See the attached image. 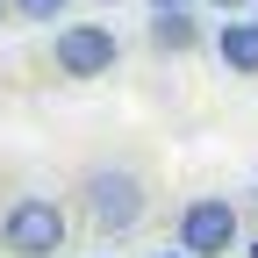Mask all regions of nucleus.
<instances>
[{
    "instance_id": "8",
    "label": "nucleus",
    "mask_w": 258,
    "mask_h": 258,
    "mask_svg": "<svg viewBox=\"0 0 258 258\" xmlns=\"http://www.w3.org/2000/svg\"><path fill=\"white\" fill-rule=\"evenodd\" d=\"M201 8H215V15H237V8H251V0H201Z\"/></svg>"
},
{
    "instance_id": "4",
    "label": "nucleus",
    "mask_w": 258,
    "mask_h": 258,
    "mask_svg": "<svg viewBox=\"0 0 258 258\" xmlns=\"http://www.w3.org/2000/svg\"><path fill=\"white\" fill-rule=\"evenodd\" d=\"M172 244L186 258H230L237 251V201H222V194H194L172 222Z\"/></svg>"
},
{
    "instance_id": "12",
    "label": "nucleus",
    "mask_w": 258,
    "mask_h": 258,
    "mask_svg": "<svg viewBox=\"0 0 258 258\" xmlns=\"http://www.w3.org/2000/svg\"><path fill=\"white\" fill-rule=\"evenodd\" d=\"M165 258H186V251H165Z\"/></svg>"
},
{
    "instance_id": "6",
    "label": "nucleus",
    "mask_w": 258,
    "mask_h": 258,
    "mask_svg": "<svg viewBox=\"0 0 258 258\" xmlns=\"http://www.w3.org/2000/svg\"><path fill=\"white\" fill-rule=\"evenodd\" d=\"M151 50H165V57L201 50V22H194V8H151Z\"/></svg>"
},
{
    "instance_id": "3",
    "label": "nucleus",
    "mask_w": 258,
    "mask_h": 258,
    "mask_svg": "<svg viewBox=\"0 0 258 258\" xmlns=\"http://www.w3.org/2000/svg\"><path fill=\"white\" fill-rule=\"evenodd\" d=\"M115 57H122V36L108 22H57V36H50V64L64 79H108Z\"/></svg>"
},
{
    "instance_id": "1",
    "label": "nucleus",
    "mask_w": 258,
    "mask_h": 258,
    "mask_svg": "<svg viewBox=\"0 0 258 258\" xmlns=\"http://www.w3.org/2000/svg\"><path fill=\"white\" fill-rule=\"evenodd\" d=\"M79 215H86L93 237H129V230L151 215L144 172H129V165H93V172L79 179Z\"/></svg>"
},
{
    "instance_id": "13",
    "label": "nucleus",
    "mask_w": 258,
    "mask_h": 258,
    "mask_svg": "<svg viewBox=\"0 0 258 258\" xmlns=\"http://www.w3.org/2000/svg\"><path fill=\"white\" fill-rule=\"evenodd\" d=\"M244 258H258V244H251V251H244Z\"/></svg>"
},
{
    "instance_id": "7",
    "label": "nucleus",
    "mask_w": 258,
    "mask_h": 258,
    "mask_svg": "<svg viewBox=\"0 0 258 258\" xmlns=\"http://www.w3.org/2000/svg\"><path fill=\"white\" fill-rule=\"evenodd\" d=\"M8 8H15V22H64L72 0H8Z\"/></svg>"
},
{
    "instance_id": "10",
    "label": "nucleus",
    "mask_w": 258,
    "mask_h": 258,
    "mask_svg": "<svg viewBox=\"0 0 258 258\" xmlns=\"http://www.w3.org/2000/svg\"><path fill=\"white\" fill-rule=\"evenodd\" d=\"M8 15H15V8H8V0H0V29H8Z\"/></svg>"
},
{
    "instance_id": "11",
    "label": "nucleus",
    "mask_w": 258,
    "mask_h": 258,
    "mask_svg": "<svg viewBox=\"0 0 258 258\" xmlns=\"http://www.w3.org/2000/svg\"><path fill=\"white\" fill-rule=\"evenodd\" d=\"M93 8H115V0H93Z\"/></svg>"
},
{
    "instance_id": "9",
    "label": "nucleus",
    "mask_w": 258,
    "mask_h": 258,
    "mask_svg": "<svg viewBox=\"0 0 258 258\" xmlns=\"http://www.w3.org/2000/svg\"><path fill=\"white\" fill-rule=\"evenodd\" d=\"M151 8H194V0H151Z\"/></svg>"
},
{
    "instance_id": "5",
    "label": "nucleus",
    "mask_w": 258,
    "mask_h": 258,
    "mask_svg": "<svg viewBox=\"0 0 258 258\" xmlns=\"http://www.w3.org/2000/svg\"><path fill=\"white\" fill-rule=\"evenodd\" d=\"M215 57H222V72L258 79V8H237V22L215 29Z\"/></svg>"
},
{
    "instance_id": "2",
    "label": "nucleus",
    "mask_w": 258,
    "mask_h": 258,
    "mask_svg": "<svg viewBox=\"0 0 258 258\" xmlns=\"http://www.w3.org/2000/svg\"><path fill=\"white\" fill-rule=\"evenodd\" d=\"M64 237H72V215H64L50 194H22V201H8V215H0V251L8 258H57Z\"/></svg>"
}]
</instances>
